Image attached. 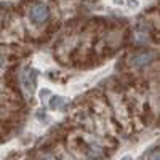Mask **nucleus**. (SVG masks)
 Instances as JSON below:
<instances>
[{
    "mask_svg": "<svg viewBox=\"0 0 160 160\" xmlns=\"http://www.w3.org/2000/svg\"><path fill=\"white\" fill-rule=\"evenodd\" d=\"M22 83H24V87L28 88V90L32 91L34 87H35V83H37V74H35V71H32V69L26 71L22 74Z\"/></svg>",
    "mask_w": 160,
    "mask_h": 160,
    "instance_id": "nucleus-3",
    "label": "nucleus"
},
{
    "mask_svg": "<svg viewBox=\"0 0 160 160\" xmlns=\"http://www.w3.org/2000/svg\"><path fill=\"white\" fill-rule=\"evenodd\" d=\"M122 160H131V157H130V155H127V157H123Z\"/></svg>",
    "mask_w": 160,
    "mask_h": 160,
    "instance_id": "nucleus-7",
    "label": "nucleus"
},
{
    "mask_svg": "<svg viewBox=\"0 0 160 160\" xmlns=\"http://www.w3.org/2000/svg\"><path fill=\"white\" fill-rule=\"evenodd\" d=\"M154 61V53L152 51H138L135 53L131 58H130V62L133 66H136V68H146V66H149L151 62Z\"/></svg>",
    "mask_w": 160,
    "mask_h": 160,
    "instance_id": "nucleus-2",
    "label": "nucleus"
},
{
    "mask_svg": "<svg viewBox=\"0 0 160 160\" xmlns=\"http://www.w3.org/2000/svg\"><path fill=\"white\" fill-rule=\"evenodd\" d=\"M50 18V10L47 5L43 3H35L31 11H29V19L34 22V24H42L45 22L47 19Z\"/></svg>",
    "mask_w": 160,
    "mask_h": 160,
    "instance_id": "nucleus-1",
    "label": "nucleus"
},
{
    "mask_svg": "<svg viewBox=\"0 0 160 160\" xmlns=\"http://www.w3.org/2000/svg\"><path fill=\"white\" fill-rule=\"evenodd\" d=\"M149 160H158V151H157V149L151 152V155H149Z\"/></svg>",
    "mask_w": 160,
    "mask_h": 160,
    "instance_id": "nucleus-5",
    "label": "nucleus"
},
{
    "mask_svg": "<svg viewBox=\"0 0 160 160\" xmlns=\"http://www.w3.org/2000/svg\"><path fill=\"white\" fill-rule=\"evenodd\" d=\"M62 102H64V99L61 96H53L51 101H50V108L58 109V108H61V106H62Z\"/></svg>",
    "mask_w": 160,
    "mask_h": 160,
    "instance_id": "nucleus-4",
    "label": "nucleus"
},
{
    "mask_svg": "<svg viewBox=\"0 0 160 160\" xmlns=\"http://www.w3.org/2000/svg\"><path fill=\"white\" fill-rule=\"evenodd\" d=\"M128 3L133 5V7H138V2H136V0H128Z\"/></svg>",
    "mask_w": 160,
    "mask_h": 160,
    "instance_id": "nucleus-6",
    "label": "nucleus"
},
{
    "mask_svg": "<svg viewBox=\"0 0 160 160\" xmlns=\"http://www.w3.org/2000/svg\"><path fill=\"white\" fill-rule=\"evenodd\" d=\"M0 66H2V56H0Z\"/></svg>",
    "mask_w": 160,
    "mask_h": 160,
    "instance_id": "nucleus-8",
    "label": "nucleus"
}]
</instances>
